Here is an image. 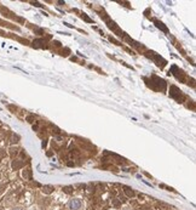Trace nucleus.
Returning a JSON list of instances; mask_svg holds the SVG:
<instances>
[{"label":"nucleus","mask_w":196,"mask_h":210,"mask_svg":"<svg viewBox=\"0 0 196 210\" xmlns=\"http://www.w3.org/2000/svg\"><path fill=\"white\" fill-rule=\"evenodd\" d=\"M30 210H38V209H37V208H32V209H30Z\"/></svg>","instance_id":"obj_8"},{"label":"nucleus","mask_w":196,"mask_h":210,"mask_svg":"<svg viewBox=\"0 0 196 210\" xmlns=\"http://www.w3.org/2000/svg\"><path fill=\"white\" fill-rule=\"evenodd\" d=\"M53 189H55V187L53 186H51V185H46V186H44L43 187V193H45V194H50V193H52L53 192Z\"/></svg>","instance_id":"obj_2"},{"label":"nucleus","mask_w":196,"mask_h":210,"mask_svg":"<svg viewBox=\"0 0 196 210\" xmlns=\"http://www.w3.org/2000/svg\"><path fill=\"white\" fill-rule=\"evenodd\" d=\"M22 165H23V163H22V162H13V163H12V168H13V169L21 168Z\"/></svg>","instance_id":"obj_3"},{"label":"nucleus","mask_w":196,"mask_h":210,"mask_svg":"<svg viewBox=\"0 0 196 210\" xmlns=\"http://www.w3.org/2000/svg\"><path fill=\"white\" fill-rule=\"evenodd\" d=\"M11 210H23V209L19 208V207H17V208H13V209H11Z\"/></svg>","instance_id":"obj_7"},{"label":"nucleus","mask_w":196,"mask_h":210,"mask_svg":"<svg viewBox=\"0 0 196 210\" xmlns=\"http://www.w3.org/2000/svg\"><path fill=\"white\" fill-rule=\"evenodd\" d=\"M111 210H114V209H111Z\"/></svg>","instance_id":"obj_9"},{"label":"nucleus","mask_w":196,"mask_h":210,"mask_svg":"<svg viewBox=\"0 0 196 210\" xmlns=\"http://www.w3.org/2000/svg\"><path fill=\"white\" fill-rule=\"evenodd\" d=\"M18 141V136H16V135H13L12 137H11V143H16Z\"/></svg>","instance_id":"obj_4"},{"label":"nucleus","mask_w":196,"mask_h":210,"mask_svg":"<svg viewBox=\"0 0 196 210\" xmlns=\"http://www.w3.org/2000/svg\"><path fill=\"white\" fill-rule=\"evenodd\" d=\"M121 210H133L131 207H123V208H121Z\"/></svg>","instance_id":"obj_6"},{"label":"nucleus","mask_w":196,"mask_h":210,"mask_svg":"<svg viewBox=\"0 0 196 210\" xmlns=\"http://www.w3.org/2000/svg\"><path fill=\"white\" fill-rule=\"evenodd\" d=\"M85 208V203L80 198H71L67 203V209L68 210H82Z\"/></svg>","instance_id":"obj_1"},{"label":"nucleus","mask_w":196,"mask_h":210,"mask_svg":"<svg viewBox=\"0 0 196 210\" xmlns=\"http://www.w3.org/2000/svg\"><path fill=\"white\" fill-rule=\"evenodd\" d=\"M23 177H27V178L30 177V175H29V170H25V171L23 172Z\"/></svg>","instance_id":"obj_5"}]
</instances>
